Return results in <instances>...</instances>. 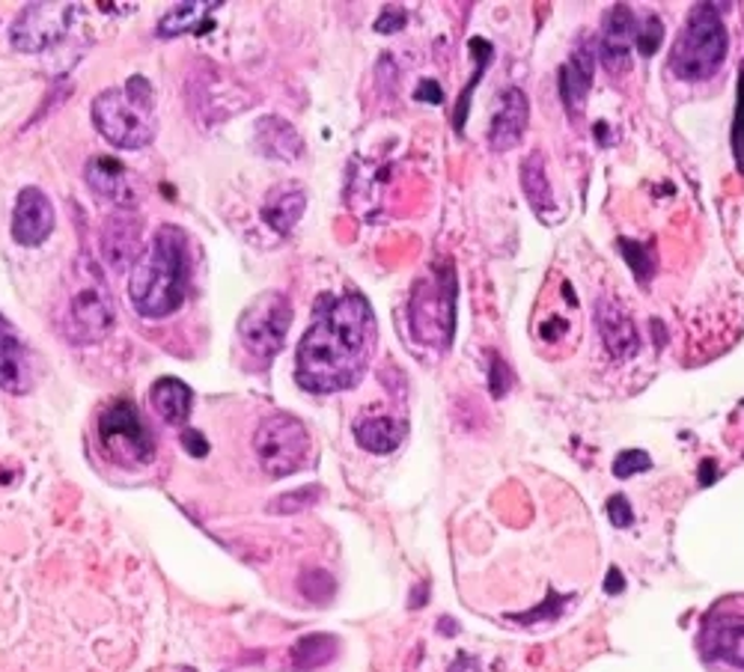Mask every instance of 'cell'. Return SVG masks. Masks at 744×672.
<instances>
[{"mask_svg":"<svg viewBox=\"0 0 744 672\" xmlns=\"http://www.w3.org/2000/svg\"><path fill=\"white\" fill-rule=\"evenodd\" d=\"M375 339V313L361 292L322 295L298 343L296 381L310 393L349 391L370 367Z\"/></svg>","mask_w":744,"mask_h":672,"instance_id":"cell-1","label":"cell"},{"mask_svg":"<svg viewBox=\"0 0 744 672\" xmlns=\"http://www.w3.org/2000/svg\"><path fill=\"white\" fill-rule=\"evenodd\" d=\"M188 295V236L185 229L165 224L155 229L149 248L132 268L129 298L146 319H165L185 304Z\"/></svg>","mask_w":744,"mask_h":672,"instance_id":"cell-2","label":"cell"},{"mask_svg":"<svg viewBox=\"0 0 744 672\" xmlns=\"http://www.w3.org/2000/svg\"><path fill=\"white\" fill-rule=\"evenodd\" d=\"M93 122L117 149H143L155 141L158 110L155 89L143 75L129 77L122 87H110L93 101Z\"/></svg>","mask_w":744,"mask_h":672,"instance_id":"cell-3","label":"cell"},{"mask_svg":"<svg viewBox=\"0 0 744 672\" xmlns=\"http://www.w3.org/2000/svg\"><path fill=\"white\" fill-rule=\"evenodd\" d=\"M730 36L718 3H694L670 51V72L679 81H706L727 60Z\"/></svg>","mask_w":744,"mask_h":672,"instance_id":"cell-4","label":"cell"},{"mask_svg":"<svg viewBox=\"0 0 744 672\" xmlns=\"http://www.w3.org/2000/svg\"><path fill=\"white\" fill-rule=\"evenodd\" d=\"M77 283L72 295H67V304L60 310V334L75 346L99 343L117 327V307L110 298L108 280L101 277L99 265L87 256L77 260Z\"/></svg>","mask_w":744,"mask_h":672,"instance_id":"cell-5","label":"cell"},{"mask_svg":"<svg viewBox=\"0 0 744 672\" xmlns=\"http://www.w3.org/2000/svg\"><path fill=\"white\" fill-rule=\"evenodd\" d=\"M456 274L449 262L432 265L408 298V327L420 346L449 348L456 336Z\"/></svg>","mask_w":744,"mask_h":672,"instance_id":"cell-6","label":"cell"},{"mask_svg":"<svg viewBox=\"0 0 744 672\" xmlns=\"http://www.w3.org/2000/svg\"><path fill=\"white\" fill-rule=\"evenodd\" d=\"M253 453L268 477H292L310 458V432L292 413H272L253 432Z\"/></svg>","mask_w":744,"mask_h":672,"instance_id":"cell-7","label":"cell"},{"mask_svg":"<svg viewBox=\"0 0 744 672\" xmlns=\"http://www.w3.org/2000/svg\"><path fill=\"white\" fill-rule=\"evenodd\" d=\"M289 325H292V301L284 292L256 295L239 315L241 346L251 358L268 363L284 348Z\"/></svg>","mask_w":744,"mask_h":672,"instance_id":"cell-8","label":"cell"},{"mask_svg":"<svg viewBox=\"0 0 744 672\" xmlns=\"http://www.w3.org/2000/svg\"><path fill=\"white\" fill-rule=\"evenodd\" d=\"M99 441L113 461L125 467L149 465L155 456L153 432L146 429L132 401H113L99 413Z\"/></svg>","mask_w":744,"mask_h":672,"instance_id":"cell-9","label":"cell"},{"mask_svg":"<svg viewBox=\"0 0 744 672\" xmlns=\"http://www.w3.org/2000/svg\"><path fill=\"white\" fill-rule=\"evenodd\" d=\"M72 15H75V7H67V3H31V7H24L19 19L12 22V48L24 51V55H39L67 36Z\"/></svg>","mask_w":744,"mask_h":672,"instance_id":"cell-10","label":"cell"},{"mask_svg":"<svg viewBox=\"0 0 744 672\" xmlns=\"http://www.w3.org/2000/svg\"><path fill=\"white\" fill-rule=\"evenodd\" d=\"M84 176H87V184L93 188V194H99L101 200H108L120 212H134L141 208L143 203V184L141 179L125 167L117 158H108V155H96L89 158L87 167H84Z\"/></svg>","mask_w":744,"mask_h":672,"instance_id":"cell-11","label":"cell"},{"mask_svg":"<svg viewBox=\"0 0 744 672\" xmlns=\"http://www.w3.org/2000/svg\"><path fill=\"white\" fill-rule=\"evenodd\" d=\"M637 43V19L632 7L616 3L611 12L604 15L602 36L596 45V57L602 60V65L611 75H623L632 65V48Z\"/></svg>","mask_w":744,"mask_h":672,"instance_id":"cell-12","label":"cell"},{"mask_svg":"<svg viewBox=\"0 0 744 672\" xmlns=\"http://www.w3.org/2000/svg\"><path fill=\"white\" fill-rule=\"evenodd\" d=\"M143 224L134 212H117L101 227V253L113 272H132L143 256Z\"/></svg>","mask_w":744,"mask_h":672,"instance_id":"cell-13","label":"cell"},{"mask_svg":"<svg viewBox=\"0 0 744 672\" xmlns=\"http://www.w3.org/2000/svg\"><path fill=\"white\" fill-rule=\"evenodd\" d=\"M55 232V206L45 191L24 188L12 208V239L22 248H39Z\"/></svg>","mask_w":744,"mask_h":672,"instance_id":"cell-14","label":"cell"},{"mask_svg":"<svg viewBox=\"0 0 744 672\" xmlns=\"http://www.w3.org/2000/svg\"><path fill=\"white\" fill-rule=\"evenodd\" d=\"M592 75H596V45L590 43V36H580V43L575 45V51L569 60L560 65V98L569 110V117H580L584 113V101L592 87Z\"/></svg>","mask_w":744,"mask_h":672,"instance_id":"cell-15","label":"cell"},{"mask_svg":"<svg viewBox=\"0 0 744 672\" xmlns=\"http://www.w3.org/2000/svg\"><path fill=\"white\" fill-rule=\"evenodd\" d=\"M596 327H599V336H602L604 348L613 360L635 358L637 348H640V336H637L632 315L625 313L613 298L596 301Z\"/></svg>","mask_w":744,"mask_h":672,"instance_id":"cell-16","label":"cell"},{"mask_svg":"<svg viewBox=\"0 0 744 672\" xmlns=\"http://www.w3.org/2000/svg\"><path fill=\"white\" fill-rule=\"evenodd\" d=\"M527 122H530V105H527L525 93L518 87L504 89L501 98H497L492 125H489V143H492V149H497V153L513 149L515 143L525 137Z\"/></svg>","mask_w":744,"mask_h":672,"instance_id":"cell-17","label":"cell"},{"mask_svg":"<svg viewBox=\"0 0 744 672\" xmlns=\"http://www.w3.org/2000/svg\"><path fill=\"white\" fill-rule=\"evenodd\" d=\"M31 387V358L22 334L0 315V391L27 393Z\"/></svg>","mask_w":744,"mask_h":672,"instance_id":"cell-18","label":"cell"},{"mask_svg":"<svg viewBox=\"0 0 744 672\" xmlns=\"http://www.w3.org/2000/svg\"><path fill=\"white\" fill-rule=\"evenodd\" d=\"M703 651L709 658L733 663L744 670V616H718L703 628Z\"/></svg>","mask_w":744,"mask_h":672,"instance_id":"cell-19","label":"cell"},{"mask_svg":"<svg viewBox=\"0 0 744 672\" xmlns=\"http://www.w3.org/2000/svg\"><path fill=\"white\" fill-rule=\"evenodd\" d=\"M408 423L406 420H396L391 413H370V417H361L355 423V437L358 444L367 449V453H375V456H387L394 453L396 446L406 441Z\"/></svg>","mask_w":744,"mask_h":672,"instance_id":"cell-20","label":"cell"},{"mask_svg":"<svg viewBox=\"0 0 744 672\" xmlns=\"http://www.w3.org/2000/svg\"><path fill=\"white\" fill-rule=\"evenodd\" d=\"M307 208V194L301 184H277V188H272L268 194H265V203H263V217L265 224L274 229V232H292V227H296L298 220H301V215H304Z\"/></svg>","mask_w":744,"mask_h":672,"instance_id":"cell-21","label":"cell"},{"mask_svg":"<svg viewBox=\"0 0 744 672\" xmlns=\"http://www.w3.org/2000/svg\"><path fill=\"white\" fill-rule=\"evenodd\" d=\"M256 146L265 158L274 161H298L304 155L301 134L280 117H263L256 122Z\"/></svg>","mask_w":744,"mask_h":672,"instance_id":"cell-22","label":"cell"},{"mask_svg":"<svg viewBox=\"0 0 744 672\" xmlns=\"http://www.w3.org/2000/svg\"><path fill=\"white\" fill-rule=\"evenodd\" d=\"M155 413L170 425H182L191 413V391L185 381L179 379H158L149 391Z\"/></svg>","mask_w":744,"mask_h":672,"instance_id":"cell-23","label":"cell"},{"mask_svg":"<svg viewBox=\"0 0 744 672\" xmlns=\"http://www.w3.org/2000/svg\"><path fill=\"white\" fill-rule=\"evenodd\" d=\"M218 3H176L161 15L158 22V36L170 39V36H182V33H194L206 27L208 12L215 10Z\"/></svg>","mask_w":744,"mask_h":672,"instance_id":"cell-24","label":"cell"},{"mask_svg":"<svg viewBox=\"0 0 744 672\" xmlns=\"http://www.w3.org/2000/svg\"><path fill=\"white\" fill-rule=\"evenodd\" d=\"M521 188H525L527 200H530V206L537 208V212H545L554 203L551 182H548L545 173V155L542 153L527 155L525 161H521Z\"/></svg>","mask_w":744,"mask_h":672,"instance_id":"cell-25","label":"cell"},{"mask_svg":"<svg viewBox=\"0 0 744 672\" xmlns=\"http://www.w3.org/2000/svg\"><path fill=\"white\" fill-rule=\"evenodd\" d=\"M337 655V640L328 634H310L292 649V667L298 672H313Z\"/></svg>","mask_w":744,"mask_h":672,"instance_id":"cell-26","label":"cell"},{"mask_svg":"<svg viewBox=\"0 0 744 672\" xmlns=\"http://www.w3.org/2000/svg\"><path fill=\"white\" fill-rule=\"evenodd\" d=\"M471 55H473V63H477V69H473L471 81H468V87H465V93L459 96V108H456V131H465V120H468V108H471V96L473 89H477V84H480V77L485 75V69H489V63H492V55L494 48L489 39H480V36H473L471 39Z\"/></svg>","mask_w":744,"mask_h":672,"instance_id":"cell-27","label":"cell"},{"mask_svg":"<svg viewBox=\"0 0 744 672\" xmlns=\"http://www.w3.org/2000/svg\"><path fill=\"white\" fill-rule=\"evenodd\" d=\"M620 253L625 256V262L632 265L637 283H646L652 274H656V256L646 244H637V241H620Z\"/></svg>","mask_w":744,"mask_h":672,"instance_id":"cell-28","label":"cell"},{"mask_svg":"<svg viewBox=\"0 0 744 672\" xmlns=\"http://www.w3.org/2000/svg\"><path fill=\"white\" fill-rule=\"evenodd\" d=\"M664 39V24L658 15H646L644 22H637V51L644 57H652L661 48Z\"/></svg>","mask_w":744,"mask_h":672,"instance_id":"cell-29","label":"cell"},{"mask_svg":"<svg viewBox=\"0 0 744 672\" xmlns=\"http://www.w3.org/2000/svg\"><path fill=\"white\" fill-rule=\"evenodd\" d=\"M649 467H652L649 453H644V449H625V453H620L616 461H613V477L628 479L635 477V473H644Z\"/></svg>","mask_w":744,"mask_h":672,"instance_id":"cell-30","label":"cell"},{"mask_svg":"<svg viewBox=\"0 0 744 672\" xmlns=\"http://www.w3.org/2000/svg\"><path fill=\"white\" fill-rule=\"evenodd\" d=\"M301 592H304L310 601H316V604H322V601H328L331 596H334V577L328 575V572H307L304 577H301Z\"/></svg>","mask_w":744,"mask_h":672,"instance_id":"cell-31","label":"cell"},{"mask_svg":"<svg viewBox=\"0 0 744 672\" xmlns=\"http://www.w3.org/2000/svg\"><path fill=\"white\" fill-rule=\"evenodd\" d=\"M733 155L739 173L744 176V65L739 75V98H735V120H733Z\"/></svg>","mask_w":744,"mask_h":672,"instance_id":"cell-32","label":"cell"},{"mask_svg":"<svg viewBox=\"0 0 744 672\" xmlns=\"http://www.w3.org/2000/svg\"><path fill=\"white\" fill-rule=\"evenodd\" d=\"M566 601H569L566 596H557V592H551V596H548L537 610H530V613H513L509 619H513V622H521V625H537V622H542V619L557 616Z\"/></svg>","mask_w":744,"mask_h":672,"instance_id":"cell-33","label":"cell"},{"mask_svg":"<svg viewBox=\"0 0 744 672\" xmlns=\"http://www.w3.org/2000/svg\"><path fill=\"white\" fill-rule=\"evenodd\" d=\"M319 500V489H301L292 494H284L272 503V512H301L307 506H313Z\"/></svg>","mask_w":744,"mask_h":672,"instance_id":"cell-34","label":"cell"},{"mask_svg":"<svg viewBox=\"0 0 744 672\" xmlns=\"http://www.w3.org/2000/svg\"><path fill=\"white\" fill-rule=\"evenodd\" d=\"M509 387V369H506L504 358L501 355H492V367H489V391H492L494 399H501Z\"/></svg>","mask_w":744,"mask_h":672,"instance_id":"cell-35","label":"cell"},{"mask_svg":"<svg viewBox=\"0 0 744 672\" xmlns=\"http://www.w3.org/2000/svg\"><path fill=\"white\" fill-rule=\"evenodd\" d=\"M608 518H611V524L616 530L632 527L635 515H632V506H628V500H625L623 494H613V497L608 500Z\"/></svg>","mask_w":744,"mask_h":672,"instance_id":"cell-36","label":"cell"},{"mask_svg":"<svg viewBox=\"0 0 744 672\" xmlns=\"http://www.w3.org/2000/svg\"><path fill=\"white\" fill-rule=\"evenodd\" d=\"M408 22L406 10H399V7H384V12L379 15V22H375V31L379 33H396L403 31Z\"/></svg>","mask_w":744,"mask_h":672,"instance_id":"cell-37","label":"cell"},{"mask_svg":"<svg viewBox=\"0 0 744 672\" xmlns=\"http://www.w3.org/2000/svg\"><path fill=\"white\" fill-rule=\"evenodd\" d=\"M417 101H432V105H441V98H444V93H441V87L432 81V77H427L420 87H417L415 93Z\"/></svg>","mask_w":744,"mask_h":672,"instance_id":"cell-38","label":"cell"},{"mask_svg":"<svg viewBox=\"0 0 744 672\" xmlns=\"http://www.w3.org/2000/svg\"><path fill=\"white\" fill-rule=\"evenodd\" d=\"M182 444H185V449H188V453H191V456L203 458L208 453V444H206V441H203V434L191 432V429H188V432L182 434Z\"/></svg>","mask_w":744,"mask_h":672,"instance_id":"cell-39","label":"cell"},{"mask_svg":"<svg viewBox=\"0 0 744 672\" xmlns=\"http://www.w3.org/2000/svg\"><path fill=\"white\" fill-rule=\"evenodd\" d=\"M625 589V580H623V575H620V568H611L608 572V580H604V592L608 596H620Z\"/></svg>","mask_w":744,"mask_h":672,"instance_id":"cell-40","label":"cell"},{"mask_svg":"<svg viewBox=\"0 0 744 672\" xmlns=\"http://www.w3.org/2000/svg\"><path fill=\"white\" fill-rule=\"evenodd\" d=\"M566 331H569V325H566L563 319H557V325H554V322H548V325L539 327V334L545 336V339H551V334H554V339H557V336H563Z\"/></svg>","mask_w":744,"mask_h":672,"instance_id":"cell-41","label":"cell"},{"mask_svg":"<svg viewBox=\"0 0 744 672\" xmlns=\"http://www.w3.org/2000/svg\"><path fill=\"white\" fill-rule=\"evenodd\" d=\"M711 479H715V461H711V458H706V461H703L700 485H711Z\"/></svg>","mask_w":744,"mask_h":672,"instance_id":"cell-42","label":"cell"}]
</instances>
